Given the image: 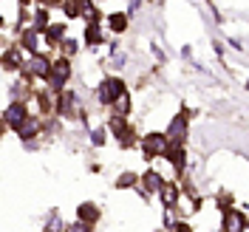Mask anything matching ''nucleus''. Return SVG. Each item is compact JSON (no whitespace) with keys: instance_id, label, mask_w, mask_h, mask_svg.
<instances>
[{"instance_id":"1","label":"nucleus","mask_w":249,"mask_h":232,"mask_svg":"<svg viewBox=\"0 0 249 232\" xmlns=\"http://www.w3.org/2000/svg\"><path fill=\"white\" fill-rule=\"evenodd\" d=\"M142 150L144 156H159L167 150V139L161 136V133H147L144 139H142Z\"/></svg>"},{"instance_id":"2","label":"nucleus","mask_w":249,"mask_h":232,"mask_svg":"<svg viewBox=\"0 0 249 232\" xmlns=\"http://www.w3.org/2000/svg\"><path fill=\"white\" fill-rule=\"evenodd\" d=\"M48 74H51V85L60 88L62 82L68 79V74H71V65H68V60H57L51 68H48Z\"/></svg>"},{"instance_id":"3","label":"nucleus","mask_w":249,"mask_h":232,"mask_svg":"<svg viewBox=\"0 0 249 232\" xmlns=\"http://www.w3.org/2000/svg\"><path fill=\"white\" fill-rule=\"evenodd\" d=\"M119 93H124L122 79H105V82H102V91H99V99H102V102H113Z\"/></svg>"},{"instance_id":"4","label":"nucleus","mask_w":249,"mask_h":232,"mask_svg":"<svg viewBox=\"0 0 249 232\" xmlns=\"http://www.w3.org/2000/svg\"><path fill=\"white\" fill-rule=\"evenodd\" d=\"M48 68H51L48 60H46V57H40V54H34V57L29 60V65H26V71L34 74V77H48Z\"/></svg>"},{"instance_id":"5","label":"nucleus","mask_w":249,"mask_h":232,"mask_svg":"<svg viewBox=\"0 0 249 232\" xmlns=\"http://www.w3.org/2000/svg\"><path fill=\"white\" fill-rule=\"evenodd\" d=\"M247 227V215L244 213H230L224 218V232H241Z\"/></svg>"},{"instance_id":"6","label":"nucleus","mask_w":249,"mask_h":232,"mask_svg":"<svg viewBox=\"0 0 249 232\" xmlns=\"http://www.w3.org/2000/svg\"><path fill=\"white\" fill-rule=\"evenodd\" d=\"M23 119H26V105H23V102H15L12 108L6 110V122L12 125V127H20Z\"/></svg>"},{"instance_id":"7","label":"nucleus","mask_w":249,"mask_h":232,"mask_svg":"<svg viewBox=\"0 0 249 232\" xmlns=\"http://www.w3.org/2000/svg\"><path fill=\"white\" fill-rule=\"evenodd\" d=\"M164 153L170 156V161L176 164V167H181V164H184V144H181V142H176V144H170V147H167Z\"/></svg>"},{"instance_id":"8","label":"nucleus","mask_w":249,"mask_h":232,"mask_svg":"<svg viewBox=\"0 0 249 232\" xmlns=\"http://www.w3.org/2000/svg\"><path fill=\"white\" fill-rule=\"evenodd\" d=\"M17 130H20V136H23V139H31V136H37V130H40V122H37V119H23Z\"/></svg>"},{"instance_id":"9","label":"nucleus","mask_w":249,"mask_h":232,"mask_svg":"<svg viewBox=\"0 0 249 232\" xmlns=\"http://www.w3.org/2000/svg\"><path fill=\"white\" fill-rule=\"evenodd\" d=\"M159 193H161V201L167 204V207H173V204L178 201V193H176V187H173V184H161Z\"/></svg>"},{"instance_id":"10","label":"nucleus","mask_w":249,"mask_h":232,"mask_svg":"<svg viewBox=\"0 0 249 232\" xmlns=\"http://www.w3.org/2000/svg\"><path fill=\"white\" fill-rule=\"evenodd\" d=\"M96 215H99V210H96L93 204H82V207H79V221L91 224V221H96Z\"/></svg>"},{"instance_id":"11","label":"nucleus","mask_w":249,"mask_h":232,"mask_svg":"<svg viewBox=\"0 0 249 232\" xmlns=\"http://www.w3.org/2000/svg\"><path fill=\"white\" fill-rule=\"evenodd\" d=\"M113 105H116V110H119V116H124V113L130 110V99H127V93H119V96L113 99Z\"/></svg>"},{"instance_id":"12","label":"nucleus","mask_w":249,"mask_h":232,"mask_svg":"<svg viewBox=\"0 0 249 232\" xmlns=\"http://www.w3.org/2000/svg\"><path fill=\"white\" fill-rule=\"evenodd\" d=\"M144 187H147L150 193H159V190H161V178H159L156 173H147V176H144Z\"/></svg>"},{"instance_id":"13","label":"nucleus","mask_w":249,"mask_h":232,"mask_svg":"<svg viewBox=\"0 0 249 232\" xmlns=\"http://www.w3.org/2000/svg\"><path fill=\"white\" fill-rule=\"evenodd\" d=\"M74 102H77V99H74V93H62V113H65V116H68V113H74Z\"/></svg>"},{"instance_id":"14","label":"nucleus","mask_w":249,"mask_h":232,"mask_svg":"<svg viewBox=\"0 0 249 232\" xmlns=\"http://www.w3.org/2000/svg\"><path fill=\"white\" fill-rule=\"evenodd\" d=\"M184 127H187V116L181 113V116H176V122L170 125V133H173V136H181V130H184Z\"/></svg>"},{"instance_id":"15","label":"nucleus","mask_w":249,"mask_h":232,"mask_svg":"<svg viewBox=\"0 0 249 232\" xmlns=\"http://www.w3.org/2000/svg\"><path fill=\"white\" fill-rule=\"evenodd\" d=\"M85 37H88V46H96V43L102 40V34H99V29H96V26H88Z\"/></svg>"},{"instance_id":"16","label":"nucleus","mask_w":249,"mask_h":232,"mask_svg":"<svg viewBox=\"0 0 249 232\" xmlns=\"http://www.w3.org/2000/svg\"><path fill=\"white\" fill-rule=\"evenodd\" d=\"M17 65H20V51L12 48V51L6 54V68H17Z\"/></svg>"},{"instance_id":"17","label":"nucleus","mask_w":249,"mask_h":232,"mask_svg":"<svg viewBox=\"0 0 249 232\" xmlns=\"http://www.w3.org/2000/svg\"><path fill=\"white\" fill-rule=\"evenodd\" d=\"M68 232H93V230H91V224H85V221H74L68 227Z\"/></svg>"},{"instance_id":"18","label":"nucleus","mask_w":249,"mask_h":232,"mask_svg":"<svg viewBox=\"0 0 249 232\" xmlns=\"http://www.w3.org/2000/svg\"><path fill=\"white\" fill-rule=\"evenodd\" d=\"M124 26H127V23H124L122 15H113V17H110V29H113V31H122Z\"/></svg>"},{"instance_id":"19","label":"nucleus","mask_w":249,"mask_h":232,"mask_svg":"<svg viewBox=\"0 0 249 232\" xmlns=\"http://www.w3.org/2000/svg\"><path fill=\"white\" fill-rule=\"evenodd\" d=\"M133 181H136V176H130V173H127V176H122V178L116 181V187H130Z\"/></svg>"},{"instance_id":"20","label":"nucleus","mask_w":249,"mask_h":232,"mask_svg":"<svg viewBox=\"0 0 249 232\" xmlns=\"http://www.w3.org/2000/svg\"><path fill=\"white\" fill-rule=\"evenodd\" d=\"M62 31H65L62 26H51V29H48V34H51L54 40H60V37H62Z\"/></svg>"}]
</instances>
